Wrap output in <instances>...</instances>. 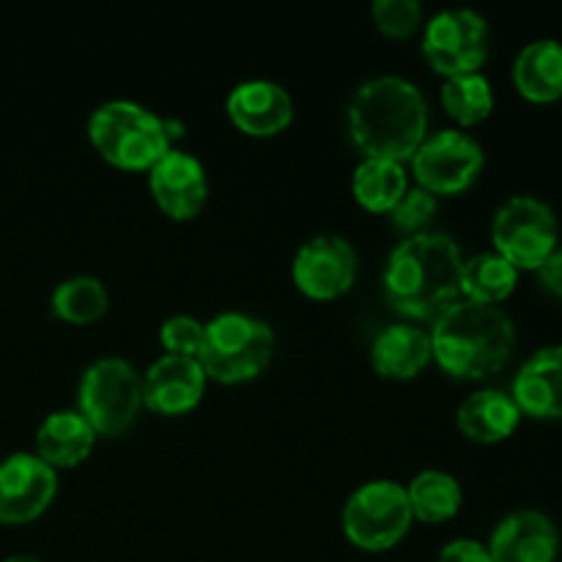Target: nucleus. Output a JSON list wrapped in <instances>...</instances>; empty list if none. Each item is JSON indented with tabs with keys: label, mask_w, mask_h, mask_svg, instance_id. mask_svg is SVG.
<instances>
[{
	"label": "nucleus",
	"mask_w": 562,
	"mask_h": 562,
	"mask_svg": "<svg viewBox=\"0 0 562 562\" xmlns=\"http://www.w3.org/2000/svg\"><path fill=\"white\" fill-rule=\"evenodd\" d=\"M346 121L366 157L406 162L428 135V102L409 77L376 75L355 88Z\"/></svg>",
	"instance_id": "nucleus-1"
},
{
	"label": "nucleus",
	"mask_w": 562,
	"mask_h": 562,
	"mask_svg": "<svg viewBox=\"0 0 562 562\" xmlns=\"http://www.w3.org/2000/svg\"><path fill=\"white\" fill-rule=\"evenodd\" d=\"M461 247L442 231H423L395 245L382 285L390 307L409 318H437L461 300Z\"/></svg>",
	"instance_id": "nucleus-2"
},
{
	"label": "nucleus",
	"mask_w": 562,
	"mask_h": 562,
	"mask_svg": "<svg viewBox=\"0 0 562 562\" xmlns=\"http://www.w3.org/2000/svg\"><path fill=\"white\" fill-rule=\"evenodd\" d=\"M434 360L459 379H486L505 368L516 344V327L499 305L456 300L434 318Z\"/></svg>",
	"instance_id": "nucleus-3"
},
{
	"label": "nucleus",
	"mask_w": 562,
	"mask_h": 562,
	"mask_svg": "<svg viewBox=\"0 0 562 562\" xmlns=\"http://www.w3.org/2000/svg\"><path fill=\"white\" fill-rule=\"evenodd\" d=\"M179 121L162 119L132 99L102 102L88 119V137L110 165L124 170H148L173 148L181 135Z\"/></svg>",
	"instance_id": "nucleus-4"
},
{
	"label": "nucleus",
	"mask_w": 562,
	"mask_h": 562,
	"mask_svg": "<svg viewBox=\"0 0 562 562\" xmlns=\"http://www.w3.org/2000/svg\"><path fill=\"white\" fill-rule=\"evenodd\" d=\"M274 351V333L261 316L223 311L203 324L201 360L209 379L223 384L250 382L267 371Z\"/></svg>",
	"instance_id": "nucleus-5"
},
{
	"label": "nucleus",
	"mask_w": 562,
	"mask_h": 562,
	"mask_svg": "<svg viewBox=\"0 0 562 562\" xmlns=\"http://www.w3.org/2000/svg\"><path fill=\"white\" fill-rule=\"evenodd\" d=\"M143 406V379L124 357H99L82 371L77 412L97 437H119L135 423Z\"/></svg>",
	"instance_id": "nucleus-6"
},
{
	"label": "nucleus",
	"mask_w": 562,
	"mask_h": 562,
	"mask_svg": "<svg viewBox=\"0 0 562 562\" xmlns=\"http://www.w3.org/2000/svg\"><path fill=\"white\" fill-rule=\"evenodd\" d=\"M412 519L406 486L390 477L360 483L344 505L346 538L366 552L395 547L409 532Z\"/></svg>",
	"instance_id": "nucleus-7"
},
{
	"label": "nucleus",
	"mask_w": 562,
	"mask_h": 562,
	"mask_svg": "<svg viewBox=\"0 0 562 562\" xmlns=\"http://www.w3.org/2000/svg\"><path fill=\"white\" fill-rule=\"evenodd\" d=\"M494 252L516 269L536 272L560 241L558 217L552 206L536 195H514L494 212L492 220Z\"/></svg>",
	"instance_id": "nucleus-8"
},
{
	"label": "nucleus",
	"mask_w": 562,
	"mask_h": 562,
	"mask_svg": "<svg viewBox=\"0 0 562 562\" xmlns=\"http://www.w3.org/2000/svg\"><path fill=\"white\" fill-rule=\"evenodd\" d=\"M423 55L445 77L481 71L488 58V22L481 11L450 5L423 27Z\"/></svg>",
	"instance_id": "nucleus-9"
},
{
	"label": "nucleus",
	"mask_w": 562,
	"mask_h": 562,
	"mask_svg": "<svg viewBox=\"0 0 562 562\" xmlns=\"http://www.w3.org/2000/svg\"><path fill=\"white\" fill-rule=\"evenodd\" d=\"M486 154L483 146L464 130H437L423 137L412 154V173L417 187L434 195H456L475 184Z\"/></svg>",
	"instance_id": "nucleus-10"
},
{
	"label": "nucleus",
	"mask_w": 562,
	"mask_h": 562,
	"mask_svg": "<svg viewBox=\"0 0 562 562\" xmlns=\"http://www.w3.org/2000/svg\"><path fill=\"white\" fill-rule=\"evenodd\" d=\"M357 267L360 258L346 236L316 234L296 250L291 278L311 300H335L355 285Z\"/></svg>",
	"instance_id": "nucleus-11"
},
{
	"label": "nucleus",
	"mask_w": 562,
	"mask_h": 562,
	"mask_svg": "<svg viewBox=\"0 0 562 562\" xmlns=\"http://www.w3.org/2000/svg\"><path fill=\"white\" fill-rule=\"evenodd\" d=\"M58 494V470L36 453H11L0 461V521L25 525L42 516Z\"/></svg>",
	"instance_id": "nucleus-12"
},
{
	"label": "nucleus",
	"mask_w": 562,
	"mask_h": 562,
	"mask_svg": "<svg viewBox=\"0 0 562 562\" xmlns=\"http://www.w3.org/2000/svg\"><path fill=\"white\" fill-rule=\"evenodd\" d=\"M148 187L159 209L173 220H192L209 198L206 168L184 148H170L148 168Z\"/></svg>",
	"instance_id": "nucleus-13"
},
{
	"label": "nucleus",
	"mask_w": 562,
	"mask_h": 562,
	"mask_svg": "<svg viewBox=\"0 0 562 562\" xmlns=\"http://www.w3.org/2000/svg\"><path fill=\"white\" fill-rule=\"evenodd\" d=\"M225 113L245 135L272 137L280 135L294 119V99L280 82L252 77L231 88L225 97Z\"/></svg>",
	"instance_id": "nucleus-14"
},
{
	"label": "nucleus",
	"mask_w": 562,
	"mask_h": 562,
	"mask_svg": "<svg viewBox=\"0 0 562 562\" xmlns=\"http://www.w3.org/2000/svg\"><path fill=\"white\" fill-rule=\"evenodd\" d=\"M143 404L157 415H184L195 409L206 390V371L198 357L162 355L143 373Z\"/></svg>",
	"instance_id": "nucleus-15"
},
{
	"label": "nucleus",
	"mask_w": 562,
	"mask_h": 562,
	"mask_svg": "<svg viewBox=\"0 0 562 562\" xmlns=\"http://www.w3.org/2000/svg\"><path fill=\"white\" fill-rule=\"evenodd\" d=\"M558 552V525L543 510H510L488 538V554L494 562H554Z\"/></svg>",
	"instance_id": "nucleus-16"
},
{
	"label": "nucleus",
	"mask_w": 562,
	"mask_h": 562,
	"mask_svg": "<svg viewBox=\"0 0 562 562\" xmlns=\"http://www.w3.org/2000/svg\"><path fill=\"white\" fill-rule=\"evenodd\" d=\"M510 398L521 415L536 420H560L562 417V344L543 346L532 351L514 376Z\"/></svg>",
	"instance_id": "nucleus-17"
},
{
	"label": "nucleus",
	"mask_w": 562,
	"mask_h": 562,
	"mask_svg": "<svg viewBox=\"0 0 562 562\" xmlns=\"http://www.w3.org/2000/svg\"><path fill=\"white\" fill-rule=\"evenodd\" d=\"M521 412L510 393L503 390H475L456 409V426L467 439L481 445H494L508 439L519 428Z\"/></svg>",
	"instance_id": "nucleus-18"
},
{
	"label": "nucleus",
	"mask_w": 562,
	"mask_h": 562,
	"mask_svg": "<svg viewBox=\"0 0 562 562\" xmlns=\"http://www.w3.org/2000/svg\"><path fill=\"white\" fill-rule=\"evenodd\" d=\"M97 445V431L77 409L49 412L36 428V456L53 470H69L86 461Z\"/></svg>",
	"instance_id": "nucleus-19"
},
{
	"label": "nucleus",
	"mask_w": 562,
	"mask_h": 562,
	"mask_svg": "<svg viewBox=\"0 0 562 562\" xmlns=\"http://www.w3.org/2000/svg\"><path fill=\"white\" fill-rule=\"evenodd\" d=\"M431 335L415 324H387L371 344V362L382 376L412 379L431 362Z\"/></svg>",
	"instance_id": "nucleus-20"
},
{
	"label": "nucleus",
	"mask_w": 562,
	"mask_h": 562,
	"mask_svg": "<svg viewBox=\"0 0 562 562\" xmlns=\"http://www.w3.org/2000/svg\"><path fill=\"white\" fill-rule=\"evenodd\" d=\"M514 86L525 99L549 104L562 99V42L536 38L514 60Z\"/></svg>",
	"instance_id": "nucleus-21"
},
{
	"label": "nucleus",
	"mask_w": 562,
	"mask_h": 562,
	"mask_svg": "<svg viewBox=\"0 0 562 562\" xmlns=\"http://www.w3.org/2000/svg\"><path fill=\"white\" fill-rule=\"evenodd\" d=\"M351 190H355L357 203L368 212H390L409 190V176H406L404 162L384 157H362L360 165L351 176Z\"/></svg>",
	"instance_id": "nucleus-22"
},
{
	"label": "nucleus",
	"mask_w": 562,
	"mask_h": 562,
	"mask_svg": "<svg viewBox=\"0 0 562 562\" xmlns=\"http://www.w3.org/2000/svg\"><path fill=\"white\" fill-rule=\"evenodd\" d=\"M519 269L505 261L499 252H477L461 263V296L483 305H499L514 294Z\"/></svg>",
	"instance_id": "nucleus-23"
},
{
	"label": "nucleus",
	"mask_w": 562,
	"mask_h": 562,
	"mask_svg": "<svg viewBox=\"0 0 562 562\" xmlns=\"http://www.w3.org/2000/svg\"><path fill=\"white\" fill-rule=\"evenodd\" d=\"M406 497H409L412 516L423 521H448L459 514L461 492L459 477L445 470H423L406 483Z\"/></svg>",
	"instance_id": "nucleus-24"
},
{
	"label": "nucleus",
	"mask_w": 562,
	"mask_h": 562,
	"mask_svg": "<svg viewBox=\"0 0 562 562\" xmlns=\"http://www.w3.org/2000/svg\"><path fill=\"white\" fill-rule=\"evenodd\" d=\"M108 289L93 274H71L55 285L49 307L58 318L71 324H91L108 313Z\"/></svg>",
	"instance_id": "nucleus-25"
},
{
	"label": "nucleus",
	"mask_w": 562,
	"mask_h": 562,
	"mask_svg": "<svg viewBox=\"0 0 562 562\" xmlns=\"http://www.w3.org/2000/svg\"><path fill=\"white\" fill-rule=\"evenodd\" d=\"M442 108L450 119L461 126H475L488 119L494 110V88L486 75L470 71V75L448 77L442 86Z\"/></svg>",
	"instance_id": "nucleus-26"
},
{
	"label": "nucleus",
	"mask_w": 562,
	"mask_h": 562,
	"mask_svg": "<svg viewBox=\"0 0 562 562\" xmlns=\"http://www.w3.org/2000/svg\"><path fill=\"white\" fill-rule=\"evenodd\" d=\"M439 203L437 195L423 187H409V190L401 195V201L390 209V217H393V225L398 231H406V234H423L428 231L426 225L431 223L434 214H437Z\"/></svg>",
	"instance_id": "nucleus-27"
},
{
	"label": "nucleus",
	"mask_w": 562,
	"mask_h": 562,
	"mask_svg": "<svg viewBox=\"0 0 562 562\" xmlns=\"http://www.w3.org/2000/svg\"><path fill=\"white\" fill-rule=\"evenodd\" d=\"M371 14L379 31L393 38H406L420 27L423 5L420 0H376Z\"/></svg>",
	"instance_id": "nucleus-28"
},
{
	"label": "nucleus",
	"mask_w": 562,
	"mask_h": 562,
	"mask_svg": "<svg viewBox=\"0 0 562 562\" xmlns=\"http://www.w3.org/2000/svg\"><path fill=\"white\" fill-rule=\"evenodd\" d=\"M159 340L165 346V355H181V357H198L203 346V322L195 316H179L165 318L159 327Z\"/></svg>",
	"instance_id": "nucleus-29"
},
{
	"label": "nucleus",
	"mask_w": 562,
	"mask_h": 562,
	"mask_svg": "<svg viewBox=\"0 0 562 562\" xmlns=\"http://www.w3.org/2000/svg\"><path fill=\"white\" fill-rule=\"evenodd\" d=\"M437 562H494V560L492 554H488L486 543L475 541V538H456V541L445 543Z\"/></svg>",
	"instance_id": "nucleus-30"
},
{
	"label": "nucleus",
	"mask_w": 562,
	"mask_h": 562,
	"mask_svg": "<svg viewBox=\"0 0 562 562\" xmlns=\"http://www.w3.org/2000/svg\"><path fill=\"white\" fill-rule=\"evenodd\" d=\"M536 272H538V283L543 285V291L562 300V247H558V250H554L552 256L536 269Z\"/></svg>",
	"instance_id": "nucleus-31"
},
{
	"label": "nucleus",
	"mask_w": 562,
	"mask_h": 562,
	"mask_svg": "<svg viewBox=\"0 0 562 562\" xmlns=\"http://www.w3.org/2000/svg\"><path fill=\"white\" fill-rule=\"evenodd\" d=\"M5 562H44V560L33 558V554H14V558H9Z\"/></svg>",
	"instance_id": "nucleus-32"
}]
</instances>
